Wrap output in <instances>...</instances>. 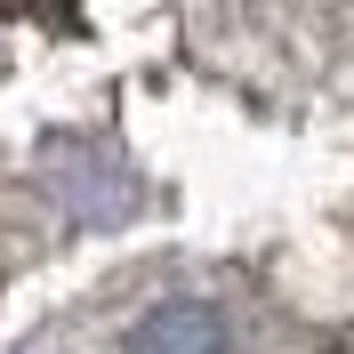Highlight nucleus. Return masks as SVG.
Here are the masks:
<instances>
[{
  "label": "nucleus",
  "mask_w": 354,
  "mask_h": 354,
  "mask_svg": "<svg viewBox=\"0 0 354 354\" xmlns=\"http://www.w3.org/2000/svg\"><path fill=\"white\" fill-rule=\"evenodd\" d=\"M129 354H225V314L218 306H153V314H137Z\"/></svg>",
  "instance_id": "obj_1"
}]
</instances>
